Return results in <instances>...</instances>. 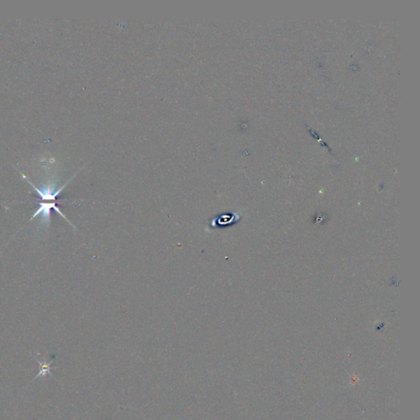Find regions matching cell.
Listing matches in <instances>:
<instances>
[{
    "label": "cell",
    "mask_w": 420,
    "mask_h": 420,
    "mask_svg": "<svg viewBox=\"0 0 420 420\" xmlns=\"http://www.w3.org/2000/svg\"><path fill=\"white\" fill-rule=\"evenodd\" d=\"M37 362L39 363V365H40V369H39V373L37 375L36 377L34 379V380H35L36 379H39V377H45L47 376V375L50 374V370H51V368H50V365L52 364L53 362H54V360H50V362H47L46 360H36Z\"/></svg>",
    "instance_id": "3"
},
{
    "label": "cell",
    "mask_w": 420,
    "mask_h": 420,
    "mask_svg": "<svg viewBox=\"0 0 420 420\" xmlns=\"http://www.w3.org/2000/svg\"><path fill=\"white\" fill-rule=\"evenodd\" d=\"M23 178L26 179L27 182L30 183V186H32L33 188L35 189V191H36L37 194L39 195L40 199L42 200H46V202L50 201V200H55L56 199L57 196L60 194L61 191H63V188L67 186V183L69 182V181L66 183V184L63 185L62 187L58 189V190H55V187L54 186H46V187H44V188H38L35 185H33L32 182H30L29 180L27 177L26 176L23 175Z\"/></svg>",
    "instance_id": "2"
},
{
    "label": "cell",
    "mask_w": 420,
    "mask_h": 420,
    "mask_svg": "<svg viewBox=\"0 0 420 420\" xmlns=\"http://www.w3.org/2000/svg\"><path fill=\"white\" fill-rule=\"evenodd\" d=\"M37 204H39V207L38 209H37L36 212L32 215V217L30 218V220H32L33 219H35V217L38 216V215H40L41 216V220L42 221L45 222L46 223H50L51 222V209H54L56 211L59 215H60L61 216L63 217V219H65L68 223L72 225V223H70L69 220L67 219V217L65 215H63L62 211L59 209V208H58L56 206V204L54 203V202H44V203H37Z\"/></svg>",
    "instance_id": "1"
}]
</instances>
